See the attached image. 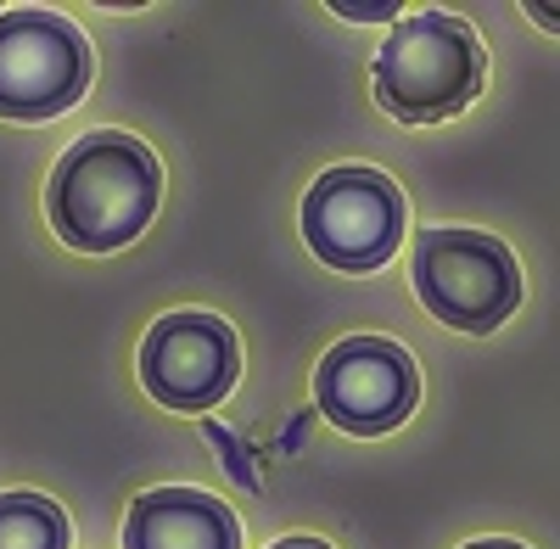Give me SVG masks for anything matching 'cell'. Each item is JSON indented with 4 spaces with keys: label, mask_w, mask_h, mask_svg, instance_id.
Returning <instances> with one entry per match:
<instances>
[{
    "label": "cell",
    "mask_w": 560,
    "mask_h": 549,
    "mask_svg": "<svg viewBox=\"0 0 560 549\" xmlns=\"http://www.w3.org/2000/svg\"><path fill=\"white\" fill-rule=\"evenodd\" d=\"M158 197H163V168L152 147H140L135 135L102 129L62 152L45 208H51V224L68 247L118 253L152 224Z\"/></svg>",
    "instance_id": "obj_1"
},
{
    "label": "cell",
    "mask_w": 560,
    "mask_h": 549,
    "mask_svg": "<svg viewBox=\"0 0 560 549\" xmlns=\"http://www.w3.org/2000/svg\"><path fill=\"white\" fill-rule=\"evenodd\" d=\"M482 45L465 17L415 12L404 17L376 57V102L398 124H438L477 102L482 90Z\"/></svg>",
    "instance_id": "obj_2"
},
{
    "label": "cell",
    "mask_w": 560,
    "mask_h": 549,
    "mask_svg": "<svg viewBox=\"0 0 560 549\" xmlns=\"http://www.w3.org/2000/svg\"><path fill=\"white\" fill-rule=\"evenodd\" d=\"M415 297L465 337L499 331L522 303V269L499 236L427 231L415 236Z\"/></svg>",
    "instance_id": "obj_3"
},
{
    "label": "cell",
    "mask_w": 560,
    "mask_h": 549,
    "mask_svg": "<svg viewBox=\"0 0 560 549\" xmlns=\"http://www.w3.org/2000/svg\"><path fill=\"white\" fill-rule=\"evenodd\" d=\"M303 236L331 269L370 274L404 242V191L370 163L325 168L303 197Z\"/></svg>",
    "instance_id": "obj_4"
},
{
    "label": "cell",
    "mask_w": 560,
    "mask_h": 549,
    "mask_svg": "<svg viewBox=\"0 0 560 549\" xmlns=\"http://www.w3.org/2000/svg\"><path fill=\"white\" fill-rule=\"evenodd\" d=\"M90 84V45L57 12H0V118H57Z\"/></svg>",
    "instance_id": "obj_5"
},
{
    "label": "cell",
    "mask_w": 560,
    "mask_h": 549,
    "mask_svg": "<svg viewBox=\"0 0 560 549\" xmlns=\"http://www.w3.org/2000/svg\"><path fill=\"white\" fill-rule=\"evenodd\" d=\"M314 398L325 421L353 432V437H382L415 416L420 376L415 359L387 342V337H348L319 359L314 371Z\"/></svg>",
    "instance_id": "obj_6"
},
{
    "label": "cell",
    "mask_w": 560,
    "mask_h": 549,
    "mask_svg": "<svg viewBox=\"0 0 560 549\" xmlns=\"http://www.w3.org/2000/svg\"><path fill=\"white\" fill-rule=\"evenodd\" d=\"M236 376L242 348L219 314H163L140 342V382L168 409H213Z\"/></svg>",
    "instance_id": "obj_7"
},
{
    "label": "cell",
    "mask_w": 560,
    "mask_h": 549,
    "mask_svg": "<svg viewBox=\"0 0 560 549\" xmlns=\"http://www.w3.org/2000/svg\"><path fill=\"white\" fill-rule=\"evenodd\" d=\"M124 549H242V527L202 488H152L129 505Z\"/></svg>",
    "instance_id": "obj_8"
},
{
    "label": "cell",
    "mask_w": 560,
    "mask_h": 549,
    "mask_svg": "<svg viewBox=\"0 0 560 549\" xmlns=\"http://www.w3.org/2000/svg\"><path fill=\"white\" fill-rule=\"evenodd\" d=\"M0 549H68V516L45 493H0Z\"/></svg>",
    "instance_id": "obj_9"
},
{
    "label": "cell",
    "mask_w": 560,
    "mask_h": 549,
    "mask_svg": "<svg viewBox=\"0 0 560 549\" xmlns=\"http://www.w3.org/2000/svg\"><path fill=\"white\" fill-rule=\"evenodd\" d=\"M527 12H533V17L544 23V28H555V34H560V7H544V0H533Z\"/></svg>",
    "instance_id": "obj_10"
},
{
    "label": "cell",
    "mask_w": 560,
    "mask_h": 549,
    "mask_svg": "<svg viewBox=\"0 0 560 549\" xmlns=\"http://www.w3.org/2000/svg\"><path fill=\"white\" fill-rule=\"evenodd\" d=\"M342 17H393V7H337Z\"/></svg>",
    "instance_id": "obj_11"
},
{
    "label": "cell",
    "mask_w": 560,
    "mask_h": 549,
    "mask_svg": "<svg viewBox=\"0 0 560 549\" xmlns=\"http://www.w3.org/2000/svg\"><path fill=\"white\" fill-rule=\"evenodd\" d=\"M275 549H331V544H319V538H280Z\"/></svg>",
    "instance_id": "obj_12"
},
{
    "label": "cell",
    "mask_w": 560,
    "mask_h": 549,
    "mask_svg": "<svg viewBox=\"0 0 560 549\" xmlns=\"http://www.w3.org/2000/svg\"><path fill=\"white\" fill-rule=\"evenodd\" d=\"M465 549H527V544H510V538H477V544H465Z\"/></svg>",
    "instance_id": "obj_13"
}]
</instances>
